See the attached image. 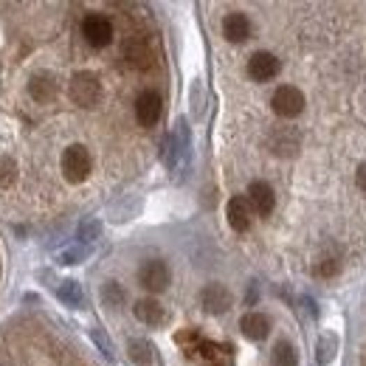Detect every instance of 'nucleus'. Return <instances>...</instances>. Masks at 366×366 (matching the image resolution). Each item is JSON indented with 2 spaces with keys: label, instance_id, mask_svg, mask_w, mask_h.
<instances>
[{
  "label": "nucleus",
  "instance_id": "obj_22",
  "mask_svg": "<svg viewBox=\"0 0 366 366\" xmlns=\"http://www.w3.org/2000/svg\"><path fill=\"white\" fill-rule=\"evenodd\" d=\"M99 231H102V226H99V223H93V220H88V223H82V229H79V240H85V243H88V240H93Z\"/></svg>",
  "mask_w": 366,
  "mask_h": 366
},
{
  "label": "nucleus",
  "instance_id": "obj_12",
  "mask_svg": "<svg viewBox=\"0 0 366 366\" xmlns=\"http://www.w3.org/2000/svg\"><path fill=\"white\" fill-rule=\"evenodd\" d=\"M223 37L229 43H245L251 37V20L240 12H231L226 20H223Z\"/></svg>",
  "mask_w": 366,
  "mask_h": 366
},
{
  "label": "nucleus",
  "instance_id": "obj_24",
  "mask_svg": "<svg viewBox=\"0 0 366 366\" xmlns=\"http://www.w3.org/2000/svg\"><path fill=\"white\" fill-rule=\"evenodd\" d=\"M93 341L105 349V355H107V358H113V346H110V341L105 338V333H102V330H93Z\"/></svg>",
  "mask_w": 366,
  "mask_h": 366
},
{
  "label": "nucleus",
  "instance_id": "obj_11",
  "mask_svg": "<svg viewBox=\"0 0 366 366\" xmlns=\"http://www.w3.org/2000/svg\"><path fill=\"white\" fill-rule=\"evenodd\" d=\"M226 217L234 231H248L251 226V206H248V197H231L229 206H226Z\"/></svg>",
  "mask_w": 366,
  "mask_h": 366
},
{
  "label": "nucleus",
  "instance_id": "obj_14",
  "mask_svg": "<svg viewBox=\"0 0 366 366\" xmlns=\"http://www.w3.org/2000/svg\"><path fill=\"white\" fill-rule=\"evenodd\" d=\"M135 319L144 321V324H150V327H158V324H164L167 316H164V307L155 299H141L135 305Z\"/></svg>",
  "mask_w": 366,
  "mask_h": 366
},
{
  "label": "nucleus",
  "instance_id": "obj_23",
  "mask_svg": "<svg viewBox=\"0 0 366 366\" xmlns=\"http://www.w3.org/2000/svg\"><path fill=\"white\" fill-rule=\"evenodd\" d=\"M333 355H335V341H333V338H324V341H321V346H319V360H321V363H327Z\"/></svg>",
  "mask_w": 366,
  "mask_h": 366
},
{
  "label": "nucleus",
  "instance_id": "obj_2",
  "mask_svg": "<svg viewBox=\"0 0 366 366\" xmlns=\"http://www.w3.org/2000/svg\"><path fill=\"white\" fill-rule=\"evenodd\" d=\"M70 99L77 102L79 107H96V102L102 99V82L96 73L82 70L70 79Z\"/></svg>",
  "mask_w": 366,
  "mask_h": 366
},
{
  "label": "nucleus",
  "instance_id": "obj_5",
  "mask_svg": "<svg viewBox=\"0 0 366 366\" xmlns=\"http://www.w3.org/2000/svg\"><path fill=\"white\" fill-rule=\"evenodd\" d=\"M161 113H164V99L155 91H144L135 99V119L141 127H155Z\"/></svg>",
  "mask_w": 366,
  "mask_h": 366
},
{
  "label": "nucleus",
  "instance_id": "obj_20",
  "mask_svg": "<svg viewBox=\"0 0 366 366\" xmlns=\"http://www.w3.org/2000/svg\"><path fill=\"white\" fill-rule=\"evenodd\" d=\"M102 299H105L107 307H119V305L124 302V290H121V284H119V282H107V284L102 287Z\"/></svg>",
  "mask_w": 366,
  "mask_h": 366
},
{
  "label": "nucleus",
  "instance_id": "obj_18",
  "mask_svg": "<svg viewBox=\"0 0 366 366\" xmlns=\"http://www.w3.org/2000/svg\"><path fill=\"white\" fill-rule=\"evenodd\" d=\"M299 358H296V349H293V344L282 341L273 346V366H296Z\"/></svg>",
  "mask_w": 366,
  "mask_h": 366
},
{
  "label": "nucleus",
  "instance_id": "obj_26",
  "mask_svg": "<svg viewBox=\"0 0 366 366\" xmlns=\"http://www.w3.org/2000/svg\"><path fill=\"white\" fill-rule=\"evenodd\" d=\"M82 257H85V251H82V248H79V251L73 248V251H65V254H62V262H65V265H73V262H79Z\"/></svg>",
  "mask_w": 366,
  "mask_h": 366
},
{
  "label": "nucleus",
  "instance_id": "obj_27",
  "mask_svg": "<svg viewBox=\"0 0 366 366\" xmlns=\"http://www.w3.org/2000/svg\"><path fill=\"white\" fill-rule=\"evenodd\" d=\"M355 183H358L360 192H366V161L358 167V172H355Z\"/></svg>",
  "mask_w": 366,
  "mask_h": 366
},
{
  "label": "nucleus",
  "instance_id": "obj_3",
  "mask_svg": "<svg viewBox=\"0 0 366 366\" xmlns=\"http://www.w3.org/2000/svg\"><path fill=\"white\" fill-rule=\"evenodd\" d=\"M270 105H273V113H276V116H282V119H296V116L305 110V93H302L299 88H293V85H282V88L273 93Z\"/></svg>",
  "mask_w": 366,
  "mask_h": 366
},
{
  "label": "nucleus",
  "instance_id": "obj_1",
  "mask_svg": "<svg viewBox=\"0 0 366 366\" xmlns=\"http://www.w3.org/2000/svg\"><path fill=\"white\" fill-rule=\"evenodd\" d=\"M62 175L70 183H82L91 175V153L82 144H70L62 153Z\"/></svg>",
  "mask_w": 366,
  "mask_h": 366
},
{
  "label": "nucleus",
  "instance_id": "obj_9",
  "mask_svg": "<svg viewBox=\"0 0 366 366\" xmlns=\"http://www.w3.org/2000/svg\"><path fill=\"white\" fill-rule=\"evenodd\" d=\"M248 206H251V211L268 217V214L273 211V206H276L273 189H270L265 181H254V183L248 186Z\"/></svg>",
  "mask_w": 366,
  "mask_h": 366
},
{
  "label": "nucleus",
  "instance_id": "obj_25",
  "mask_svg": "<svg viewBox=\"0 0 366 366\" xmlns=\"http://www.w3.org/2000/svg\"><path fill=\"white\" fill-rule=\"evenodd\" d=\"M333 273H338V262L335 259H324L319 265V276H333Z\"/></svg>",
  "mask_w": 366,
  "mask_h": 366
},
{
  "label": "nucleus",
  "instance_id": "obj_19",
  "mask_svg": "<svg viewBox=\"0 0 366 366\" xmlns=\"http://www.w3.org/2000/svg\"><path fill=\"white\" fill-rule=\"evenodd\" d=\"M127 352H130V358L135 360V363H150L153 360V346L146 344V341H130V346H127Z\"/></svg>",
  "mask_w": 366,
  "mask_h": 366
},
{
  "label": "nucleus",
  "instance_id": "obj_15",
  "mask_svg": "<svg viewBox=\"0 0 366 366\" xmlns=\"http://www.w3.org/2000/svg\"><path fill=\"white\" fill-rule=\"evenodd\" d=\"M270 150L276 153V155H293L299 150V135L293 132V130H279V132H273L270 135Z\"/></svg>",
  "mask_w": 366,
  "mask_h": 366
},
{
  "label": "nucleus",
  "instance_id": "obj_6",
  "mask_svg": "<svg viewBox=\"0 0 366 366\" xmlns=\"http://www.w3.org/2000/svg\"><path fill=\"white\" fill-rule=\"evenodd\" d=\"M82 37L88 40V45L105 48V45L113 43V26H110V20L102 17V15H88V17L82 20Z\"/></svg>",
  "mask_w": 366,
  "mask_h": 366
},
{
  "label": "nucleus",
  "instance_id": "obj_13",
  "mask_svg": "<svg viewBox=\"0 0 366 366\" xmlns=\"http://www.w3.org/2000/svg\"><path fill=\"white\" fill-rule=\"evenodd\" d=\"M240 330H243L245 338H251V341H262V338H268V333H270V321H268L262 313H248V316H243Z\"/></svg>",
  "mask_w": 366,
  "mask_h": 366
},
{
  "label": "nucleus",
  "instance_id": "obj_17",
  "mask_svg": "<svg viewBox=\"0 0 366 366\" xmlns=\"http://www.w3.org/2000/svg\"><path fill=\"white\" fill-rule=\"evenodd\" d=\"M59 299L68 305V307H79L82 302H85V293H82V287H79V282H73V279H68V282H62L59 284Z\"/></svg>",
  "mask_w": 366,
  "mask_h": 366
},
{
  "label": "nucleus",
  "instance_id": "obj_16",
  "mask_svg": "<svg viewBox=\"0 0 366 366\" xmlns=\"http://www.w3.org/2000/svg\"><path fill=\"white\" fill-rule=\"evenodd\" d=\"M29 91L37 102H51L56 96V82H54L51 73H37V77L31 79V85H29Z\"/></svg>",
  "mask_w": 366,
  "mask_h": 366
},
{
  "label": "nucleus",
  "instance_id": "obj_4",
  "mask_svg": "<svg viewBox=\"0 0 366 366\" xmlns=\"http://www.w3.org/2000/svg\"><path fill=\"white\" fill-rule=\"evenodd\" d=\"M169 279H172V273H169L167 262H161V259H150V262H144V265H141V270H138V282H141V287L153 290V293L167 290V287H169Z\"/></svg>",
  "mask_w": 366,
  "mask_h": 366
},
{
  "label": "nucleus",
  "instance_id": "obj_7",
  "mask_svg": "<svg viewBox=\"0 0 366 366\" xmlns=\"http://www.w3.org/2000/svg\"><path fill=\"white\" fill-rule=\"evenodd\" d=\"M200 302H203V307H206V313H214V316H220V313H226L229 307H231V290L226 287V284H217V282H211V284H206L203 287V293H200Z\"/></svg>",
  "mask_w": 366,
  "mask_h": 366
},
{
  "label": "nucleus",
  "instance_id": "obj_21",
  "mask_svg": "<svg viewBox=\"0 0 366 366\" xmlns=\"http://www.w3.org/2000/svg\"><path fill=\"white\" fill-rule=\"evenodd\" d=\"M17 181V164L12 158H0V189H9Z\"/></svg>",
  "mask_w": 366,
  "mask_h": 366
},
{
  "label": "nucleus",
  "instance_id": "obj_10",
  "mask_svg": "<svg viewBox=\"0 0 366 366\" xmlns=\"http://www.w3.org/2000/svg\"><path fill=\"white\" fill-rule=\"evenodd\" d=\"M124 59H127L132 68L144 70V68L153 65V51H150V45H146L144 37H130V40L124 43Z\"/></svg>",
  "mask_w": 366,
  "mask_h": 366
},
{
  "label": "nucleus",
  "instance_id": "obj_8",
  "mask_svg": "<svg viewBox=\"0 0 366 366\" xmlns=\"http://www.w3.org/2000/svg\"><path fill=\"white\" fill-rule=\"evenodd\" d=\"M279 59L273 56V54H268V51H257L251 59H248V77L254 79V82H270L276 73H279Z\"/></svg>",
  "mask_w": 366,
  "mask_h": 366
}]
</instances>
